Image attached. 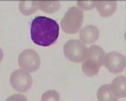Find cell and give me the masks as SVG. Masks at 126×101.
Here are the masks:
<instances>
[{
  "instance_id": "2",
  "label": "cell",
  "mask_w": 126,
  "mask_h": 101,
  "mask_svg": "<svg viewBox=\"0 0 126 101\" xmlns=\"http://www.w3.org/2000/svg\"><path fill=\"white\" fill-rule=\"evenodd\" d=\"M104 51L97 45H93L89 48L87 59L82 65L84 73L91 76L98 72L104 62Z\"/></svg>"
},
{
  "instance_id": "3",
  "label": "cell",
  "mask_w": 126,
  "mask_h": 101,
  "mask_svg": "<svg viewBox=\"0 0 126 101\" xmlns=\"http://www.w3.org/2000/svg\"><path fill=\"white\" fill-rule=\"evenodd\" d=\"M83 19V12L77 7H72L63 18L61 23L62 29L66 32H77L82 24Z\"/></svg>"
},
{
  "instance_id": "4",
  "label": "cell",
  "mask_w": 126,
  "mask_h": 101,
  "mask_svg": "<svg viewBox=\"0 0 126 101\" xmlns=\"http://www.w3.org/2000/svg\"><path fill=\"white\" fill-rule=\"evenodd\" d=\"M112 58H108L107 59H109L108 60H106V66L108 68L110 69L111 72H113L114 73H119L122 70H124L123 69L120 67L121 66L122 67L125 68V63H124V62H125V60H124V59H125V57L122 56L121 57L122 55L121 54H115L113 55L112 54V53H110Z\"/></svg>"
},
{
  "instance_id": "1",
  "label": "cell",
  "mask_w": 126,
  "mask_h": 101,
  "mask_svg": "<svg viewBox=\"0 0 126 101\" xmlns=\"http://www.w3.org/2000/svg\"><path fill=\"white\" fill-rule=\"evenodd\" d=\"M59 34V26L53 19L38 16L32 21L31 37L36 44L43 46L50 45L58 39Z\"/></svg>"
}]
</instances>
